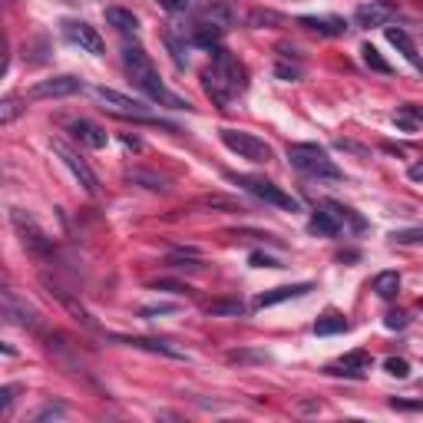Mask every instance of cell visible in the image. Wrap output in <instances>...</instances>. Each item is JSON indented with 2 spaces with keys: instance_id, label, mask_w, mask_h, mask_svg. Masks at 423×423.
<instances>
[{
  "instance_id": "obj_23",
  "label": "cell",
  "mask_w": 423,
  "mask_h": 423,
  "mask_svg": "<svg viewBox=\"0 0 423 423\" xmlns=\"http://www.w3.org/2000/svg\"><path fill=\"white\" fill-rule=\"evenodd\" d=\"M325 208L331 212L334 218H337V222H341V228H347V232H364V228H367V222H364V218H360L354 208L341 205V202H331V198H327Z\"/></svg>"
},
{
  "instance_id": "obj_17",
  "label": "cell",
  "mask_w": 423,
  "mask_h": 423,
  "mask_svg": "<svg viewBox=\"0 0 423 423\" xmlns=\"http://www.w3.org/2000/svg\"><path fill=\"white\" fill-rule=\"evenodd\" d=\"M46 288H50V295H53L56 301H60V305H63L66 311H70V315L76 317V321H80L83 327H90V331H93V327H96V321H93V315H90V311H86V307L80 305V297L73 295V291L60 288V285H53V281H46Z\"/></svg>"
},
{
  "instance_id": "obj_24",
  "label": "cell",
  "mask_w": 423,
  "mask_h": 423,
  "mask_svg": "<svg viewBox=\"0 0 423 423\" xmlns=\"http://www.w3.org/2000/svg\"><path fill=\"white\" fill-rule=\"evenodd\" d=\"M106 24L113 30H119V34H126V36L139 30V17L126 7H106Z\"/></svg>"
},
{
  "instance_id": "obj_8",
  "label": "cell",
  "mask_w": 423,
  "mask_h": 423,
  "mask_svg": "<svg viewBox=\"0 0 423 423\" xmlns=\"http://www.w3.org/2000/svg\"><path fill=\"white\" fill-rule=\"evenodd\" d=\"M90 93L103 103V109H109V113H116V116H123V119L146 116V103H139V99L126 96V93L113 90V86H93Z\"/></svg>"
},
{
  "instance_id": "obj_32",
  "label": "cell",
  "mask_w": 423,
  "mask_h": 423,
  "mask_svg": "<svg viewBox=\"0 0 423 423\" xmlns=\"http://www.w3.org/2000/svg\"><path fill=\"white\" fill-rule=\"evenodd\" d=\"M66 417V407L63 404H46L40 407L34 417H30V423H44V420H63Z\"/></svg>"
},
{
  "instance_id": "obj_41",
  "label": "cell",
  "mask_w": 423,
  "mask_h": 423,
  "mask_svg": "<svg viewBox=\"0 0 423 423\" xmlns=\"http://www.w3.org/2000/svg\"><path fill=\"white\" fill-rule=\"evenodd\" d=\"M159 7L169 10V14H185L192 7V0H159Z\"/></svg>"
},
{
  "instance_id": "obj_27",
  "label": "cell",
  "mask_w": 423,
  "mask_h": 423,
  "mask_svg": "<svg viewBox=\"0 0 423 423\" xmlns=\"http://www.w3.org/2000/svg\"><path fill=\"white\" fill-rule=\"evenodd\" d=\"M205 315L208 317H242L245 315V305L238 297H222V301H212L205 305Z\"/></svg>"
},
{
  "instance_id": "obj_15",
  "label": "cell",
  "mask_w": 423,
  "mask_h": 423,
  "mask_svg": "<svg viewBox=\"0 0 423 423\" xmlns=\"http://www.w3.org/2000/svg\"><path fill=\"white\" fill-rule=\"evenodd\" d=\"M119 344H129V347H139V351H149V354H163V357L172 360H189L182 347H175L172 341H163V337H116Z\"/></svg>"
},
{
  "instance_id": "obj_48",
  "label": "cell",
  "mask_w": 423,
  "mask_h": 423,
  "mask_svg": "<svg viewBox=\"0 0 423 423\" xmlns=\"http://www.w3.org/2000/svg\"><path fill=\"white\" fill-rule=\"evenodd\" d=\"M123 146H126V149H143V143L133 139V136H123Z\"/></svg>"
},
{
  "instance_id": "obj_35",
  "label": "cell",
  "mask_w": 423,
  "mask_h": 423,
  "mask_svg": "<svg viewBox=\"0 0 423 423\" xmlns=\"http://www.w3.org/2000/svg\"><path fill=\"white\" fill-rule=\"evenodd\" d=\"M20 390H24L20 384H4V387H0V410H4V414L14 407V400H17Z\"/></svg>"
},
{
  "instance_id": "obj_40",
  "label": "cell",
  "mask_w": 423,
  "mask_h": 423,
  "mask_svg": "<svg viewBox=\"0 0 423 423\" xmlns=\"http://www.w3.org/2000/svg\"><path fill=\"white\" fill-rule=\"evenodd\" d=\"M169 311H179V305H149L139 311V317H156V315H169Z\"/></svg>"
},
{
  "instance_id": "obj_7",
  "label": "cell",
  "mask_w": 423,
  "mask_h": 423,
  "mask_svg": "<svg viewBox=\"0 0 423 423\" xmlns=\"http://www.w3.org/2000/svg\"><path fill=\"white\" fill-rule=\"evenodd\" d=\"M80 90H83V80H76L70 73H60V76L34 83V86L24 93V99H27V103H36V99H60V96H73V93H80Z\"/></svg>"
},
{
  "instance_id": "obj_26",
  "label": "cell",
  "mask_w": 423,
  "mask_h": 423,
  "mask_svg": "<svg viewBox=\"0 0 423 423\" xmlns=\"http://www.w3.org/2000/svg\"><path fill=\"white\" fill-rule=\"evenodd\" d=\"M351 327V321L344 315H337V311H327V315H321L315 321V334H321V337H327V334H344Z\"/></svg>"
},
{
  "instance_id": "obj_19",
  "label": "cell",
  "mask_w": 423,
  "mask_h": 423,
  "mask_svg": "<svg viewBox=\"0 0 423 423\" xmlns=\"http://www.w3.org/2000/svg\"><path fill=\"white\" fill-rule=\"evenodd\" d=\"M70 133L76 136L80 143L90 146V149H106V143H109L106 129H99L96 123H90V119H73V123H70Z\"/></svg>"
},
{
  "instance_id": "obj_20",
  "label": "cell",
  "mask_w": 423,
  "mask_h": 423,
  "mask_svg": "<svg viewBox=\"0 0 423 423\" xmlns=\"http://www.w3.org/2000/svg\"><path fill=\"white\" fill-rule=\"evenodd\" d=\"M297 24L311 34H321V36H341L347 34V20L344 17H297Z\"/></svg>"
},
{
  "instance_id": "obj_29",
  "label": "cell",
  "mask_w": 423,
  "mask_h": 423,
  "mask_svg": "<svg viewBox=\"0 0 423 423\" xmlns=\"http://www.w3.org/2000/svg\"><path fill=\"white\" fill-rule=\"evenodd\" d=\"M374 291H377V297H384V301L397 297V291H400V275H397V271H380V275H374Z\"/></svg>"
},
{
  "instance_id": "obj_1",
  "label": "cell",
  "mask_w": 423,
  "mask_h": 423,
  "mask_svg": "<svg viewBox=\"0 0 423 423\" xmlns=\"http://www.w3.org/2000/svg\"><path fill=\"white\" fill-rule=\"evenodd\" d=\"M202 86H205L208 99L215 103L218 109H228L235 96H242L248 80H245V66L228 53L225 46H215L212 50V63L202 70Z\"/></svg>"
},
{
  "instance_id": "obj_47",
  "label": "cell",
  "mask_w": 423,
  "mask_h": 423,
  "mask_svg": "<svg viewBox=\"0 0 423 423\" xmlns=\"http://www.w3.org/2000/svg\"><path fill=\"white\" fill-rule=\"evenodd\" d=\"M407 175H410L414 182H423V163H414L410 169H407Z\"/></svg>"
},
{
  "instance_id": "obj_33",
  "label": "cell",
  "mask_w": 423,
  "mask_h": 423,
  "mask_svg": "<svg viewBox=\"0 0 423 423\" xmlns=\"http://www.w3.org/2000/svg\"><path fill=\"white\" fill-rule=\"evenodd\" d=\"M20 109H24V106H20L17 99L7 96L4 103H0V123H4V126H10V123H14V119L20 116Z\"/></svg>"
},
{
  "instance_id": "obj_44",
  "label": "cell",
  "mask_w": 423,
  "mask_h": 423,
  "mask_svg": "<svg viewBox=\"0 0 423 423\" xmlns=\"http://www.w3.org/2000/svg\"><path fill=\"white\" fill-rule=\"evenodd\" d=\"M390 407H394V410H423V400H390Z\"/></svg>"
},
{
  "instance_id": "obj_46",
  "label": "cell",
  "mask_w": 423,
  "mask_h": 423,
  "mask_svg": "<svg viewBox=\"0 0 423 423\" xmlns=\"http://www.w3.org/2000/svg\"><path fill=\"white\" fill-rule=\"evenodd\" d=\"M297 410H301V414H315V410H321V404H317V400H301Z\"/></svg>"
},
{
  "instance_id": "obj_30",
  "label": "cell",
  "mask_w": 423,
  "mask_h": 423,
  "mask_svg": "<svg viewBox=\"0 0 423 423\" xmlns=\"http://www.w3.org/2000/svg\"><path fill=\"white\" fill-rule=\"evenodd\" d=\"M285 17L275 14V10H252L248 14V27H281Z\"/></svg>"
},
{
  "instance_id": "obj_14",
  "label": "cell",
  "mask_w": 423,
  "mask_h": 423,
  "mask_svg": "<svg viewBox=\"0 0 423 423\" xmlns=\"http://www.w3.org/2000/svg\"><path fill=\"white\" fill-rule=\"evenodd\" d=\"M374 367V357H370L367 351H351V354H344L337 364H331L327 367V374H337V377H354L360 380L367 370Z\"/></svg>"
},
{
  "instance_id": "obj_31",
  "label": "cell",
  "mask_w": 423,
  "mask_h": 423,
  "mask_svg": "<svg viewBox=\"0 0 423 423\" xmlns=\"http://www.w3.org/2000/svg\"><path fill=\"white\" fill-rule=\"evenodd\" d=\"M360 53H364V63H367V66H370V70H374V73H394V66H390L387 60H384V56H380V50H377V46L364 44V50H360Z\"/></svg>"
},
{
  "instance_id": "obj_45",
  "label": "cell",
  "mask_w": 423,
  "mask_h": 423,
  "mask_svg": "<svg viewBox=\"0 0 423 423\" xmlns=\"http://www.w3.org/2000/svg\"><path fill=\"white\" fill-rule=\"evenodd\" d=\"M153 288H169V291H189L185 285H179V281H156Z\"/></svg>"
},
{
  "instance_id": "obj_34",
  "label": "cell",
  "mask_w": 423,
  "mask_h": 423,
  "mask_svg": "<svg viewBox=\"0 0 423 423\" xmlns=\"http://www.w3.org/2000/svg\"><path fill=\"white\" fill-rule=\"evenodd\" d=\"M384 367H387L390 377H400V380L410 377V364H407L404 357H387V360H384Z\"/></svg>"
},
{
  "instance_id": "obj_3",
  "label": "cell",
  "mask_w": 423,
  "mask_h": 423,
  "mask_svg": "<svg viewBox=\"0 0 423 423\" xmlns=\"http://www.w3.org/2000/svg\"><path fill=\"white\" fill-rule=\"evenodd\" d=\"M288 163H291V169H297L301 175H307V179H325V182L344 179V172L331 163L327 149H321L317 143H291Z\"/></svg>"
},
{
  "instance_id": "obj_18",
  "label": "cell",
  "mask_w": 423,
  "mask_h": 423,
  "mask_svg": "<svg viewBox=\"0 0 423 423\" xmlns=\"http://www.w3.org/2000/svg\"><path fill=\"white\" fill-rule=\"evenodd\" d=\"M387 40H390V46H397V50L404 53V60L414 66L417 73H423V56H420V50H417V44L410 40V34H407V30L387 27Z\"/></svg>"
},
{
  "instance_id": "obj_10",
  "label": "cell",
  "mask_w": 423,
  "mask_h": 423,
  "mask_svg": "<svg viewBox=\"0 0 423 423\" xmlns=\"http://www.w3.org/2000/svg\"><path fill=\"white\" fill-rule=\"evenodd\" d=\"M4 317L10 325H20V327H30V331H44V317L36 307H30L24 297H17L14 291H4Z\"/></svg>"
},
{
  "instance_id": "obj_37",
  "label": "cell",
  "mask_w": 423,
  "mask_h": 423,
  "mask_svg": "<svg viewBox=\"0 0 423 423\" xmlns=\"http://www.w3.org/2000/svg\"><path fill=\"white\" fill-rule=\"evenodd\" d=\"M394 242H400V245H423V225L420 228H407V232H394Z\"/></svg>"
},
{
  "instance_id": "obj_2",
  "label": "cell",
  "mask_w": 423,
  "mask_h": 423,
  "mask_svg": "<svg viewBox=\"0 0 423 423\" xmlns=\"http://www.w3.org/2000/svg\"><path fill=\"white\" fill-rule=\"evenodd\" d=\"M123 70H126L129 80H133L146 96L153 99V103H159V106H172V109H189V99H182V96H175L172 90H165V83L159 80V73H156L149 53L143 50V44H126L123 46Z\"/></svg>"
},
{
  "instance_id": "obj_28",
  "label": "cell",
  "mask_w": 423,
  "mask_h": 423,
  "mask_svg": "<svg viewBox=\"0 0 423 423\" xmlns=\"http://www.w3.org/2000/svg\"><path fill=\"white\" fill-rule=\"evenodd\" d=\"M165 265H169V268H192V271H198V268H202V255H198L195 248H175V252H169Z\"/></svg>"
},
{
  "instance_id": "obj_36",
  "label": "cell",
  "mask_w": 423,
  "mask_h": 423,
  "mask_svg": "<svg viewBox=\"0 0 423 423\" xmlns=\"http://www.w3.org/2000/svg\"><path fill=\"white\" fill-rule=\"evenodd\" d=\"M228 360H232V364H261V360H268V354H261V351H232L228 354Z\"/></svg>"
},
{
  "instance_id": "obj_4",
  "label": "cell",
  "mask_w": 423,
  "mask_h": 423,
  "mask_svg": "<svg viewBox=\"0 0 423 423\" xmlns=\"http://www.w3.org/2000/svg\"><path fill=\"white\" fill-rule=\"evenodd\" d=\"M235 185H242L248 195L261 198L265 205H275V208H285V212H301V202H297L291 192H285L281 185H275V182L261 179V175H232Z\"/></svg>"
},
{
  "instance_id": "obj_12",
  "label": "cell",
  "mask_w": 423,
  "mask_h": 423,
  "mask_svg": "<svg viewBox=\"0 0 423 423\" xmlns=\"http://www.w3.org/2000/svg\"><path fill=\"white\" fill-rule=\"evenodd\" d=\"M397 17V7L394 4H384V0H370V4H360L354 10V24L357 27H387L390 20Z\"/></svg>"
},
{
  "instance_id": "obj_38",
  "label": "cell",
  "mask_w": 423,
  "mask_h": 423,
  "mask_svg": "<svg viewBox=\"0 0 423 423\" xmlns=\"http://www.w3.org/2000/svg\"><path fill=\"white\" fill-rule=\"evenodd\" d=\"M202 205H212V208H235V212H242V205H238L235 198H225V195H205V198H202Z\"/></svg>"
},
{
  "instance_id": "obj_25",
  "label": "cell",
  "mask_w": 423,
  "mask_h": 423,
  "mask_svg": "<svg viewBox=\"0 0 423 423\" xmlns=\"http://www.w3.org/2000/svg\"><path fill=\"white\" fill-rule=\"evenodd\" d=\"M126 179L133 182V185L149 189V192H169V179H163V175H156V172H149V169H129Z\"/></svg>"
},
{
  "instance_id": "obj_39",
  "label": "cell",
  "mask_w": 423,
  "mask_h": 423,
  "mask_svg": "<svg viewBox=\"0 0 423 423\" xmlns=\"http://www.w3.org/2000/svg\"><path fill=\"white\" fill-rule=\"evenodd\" d=\"M248 261H252V268H281L278 258H271V255H261V252H255Z\"/></svg>"
},
{
  "instance_id": "obj_11",
  "label": "cell",
  "mask_w": 423,
  "mask_h": 423,
  "mask_svg": "<svg viewBox=\"0 0 423 423\" xmlns=\"http://www.w3.org/2000/svg\"><path fill=\"white\" fill-rule=\"evenodd\" d=\"M63 36L70 40V44H76L80 50H86V53L99 56L103 50H106V44H103V36L96 34V30L90 27V24H83V20H63Z\"/></svg>"
},
{
  "instance_id": "obj_13",
  "label": "cell",
  "mask_w": 423,
  "mask_h": 423,
  "mask_svg": "<svg viewBox=\"0 0 423 423\" xmlns=\"http://www.w3.org/2000/svg\"><path fill=\"white\" fill-rule=\"evenodd\" d=\"M198 17L205 20V24H215V27L228 30L232 24L242 20V10L235 7L232 0H205V4L198 7Z\"/></svg>"
},
{
  "instance_id": "obj_5",
  "label": "cell",
  "mask_w": 423,
  "mask_h": 423,
  "mask_svg": "<svg viewBox=\"0 0 423 423\" xmlns=\"http://www.w3.org/2000/svg\"><path fill=\"white\" fill-rule=\"evenodd\" d=\"M222 143H225L228 153H235L238 159H248V163L261 165V163H271V146L265 143V139H258V136L252 133H242V129H222Z\"/></svg>"
},
{
  "instance_id": "obj_22",
  "label": "cell",
  "mask_w": 423,
  "mask_h": 423,
  "mask_svg": "<svg viewBox=\"0 0 423 423\" xmlns=\"http://www.w3.org/2000/svg\"><path fill=\"white\" fill-rule=\"evenodd\" d=\"M182 30H185V27H182ZM222 34H225V30L215 27V24H205V20H202V24H195V27L185 30L189 44H195V46H208V50H215L218 40H222Z\"/></svg>"
},
{
  "instance_id": "obj_21",
  "label": "cell",
  "mask_w": 423,
  "mask_h": 423,
  "mask_svg": "<svg viewBox=\"0 0 423 423\" xmlns=\"http://www.w3.org/2000/svg\"><path fill=\"white\" fill-rule=\"evenodd\" d=\"M307 232L317 235V238H334V235H341L344 228H341V222H337V218H334L331 212L321 205L315 215H311V222H307Z\"/></svg>"
},
{
  "instance_id": "obj_43",
  "label": "cell",
  "mask_w": 423,
  "mask_h": 423,
  "mask_svg": "<svg viewBox=\"0 0 423 423\" xmlns=\"http://www.w3.org/2000/svg\"><path fill=\"white\" fill-rule=\"evenodd\" d=\"M384 325H387L390 331H404V327H407V315L394 311V315H387V321H384Z\"/></svg>"
},
{
  "instance_id": "obj_6",
  "label": "cell",
  "mask_w": 423,
  "mask_h": 423,
  "mask_svg": "<svg viewBox=\"0 0 423 423\" xmlns=\"http://www.w3.org/2000/svg\"><path fill=\"white\" fill-rule=\"evenodd\" d=\"M10 222H14V228H17L20 242L27 245V252H34V255L53 252V238L36 225V218L30 215V212H24V208H10Z\"/></svg>"
},
{
  "instance_id": "obj_16",
  "label": "cell",
  "mask_w": 423,
  "mask_h": 423,
  "mask_svg": "<svg viewBox=\"0 0 423 423\" xmlns=\"http://www.w3.org/2000/svg\"><path fill=\"white\" fill-rule=\"evenodd\" d=\"M307 291H315L311 281H301V285H281V288L261 291V295L255 297V307H271V305H281V301H291V297H305Z\"/></svg>"
},
{
  "instance_id": "obj_9",
  "label": "cell",
  "mask_w": 423,
  "mask_h": 423,
  "mask_svg": "<svg viewBox=\"0 0 423 423\" xmlns=\"http://www.w3.org/2000/svg\"><path fill=\"white\" fill-rule=\"evenodd\" d=\"M53 153L60 156V163H63L66 169L73 172V179L80 182V185L90 192V195H96V192H99V179H96V172L90 169V163H86V159H83L76 149H70L66 143H53Z\"/></svg>"
},
{
  "instance_id": "obj_42",
  "label": "cell",
  "mask_w": 423,
  "mask_h": 423,
  "mask_svg": "<svg viewBox=\"0 0 423 423\" xmlns=\"http://www.w3.org/2000/svg\"><path fill=\"white\" fill-rule=\"evenodd\" d=\"M275 73H278V76H281V80H301V66H288V63H278V66H275Z\"/></svg>"
}]
</instances>
